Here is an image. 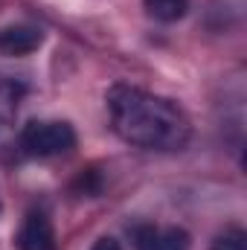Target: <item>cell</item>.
Returning a JSON list of instances; mask_svg holds the SVG:
<instances>
[{"label":"cell","instance_id":"cell-1","mask_svg":"<svg viewBox=\"0 0 247 250\" xmlns=\"http://www.w3.org/2000/svg\"><path fill=\"white\" fill-rule=\"evenodd\" d=\"M108 111L114 131L140 148L178 151L192 137L189 117L172 99L131 84H114L108 90Z\"/></svg>","mask_w":247,"mask_h":250},{"label":"cell","instance_id":"cell-2","mask_svg":"<svg viewBox=\"0 0 247 250\" xmlns=\"http://www.w3.org/2000/svg\"><path fill=\"white\" fill-rule=\"evenodd\" d=\"M21 143L35 157H53L76 146V131L67 123H29L21 134Z\"/></svg>","mask_w":247,"mask_h":250},{"label":"cell","instance_id":"cell-3","mask_svg":"<svg viewBox=\"0 0 247 250\" xmlns=\"http://www.w3.org/2000/svg\"><path fill=\"white\" fill-rule=\"evenodd\" d=\"M134 245L137 250H192V239L184 227H137Z\"/></svg>","mask_w":247,"mask_h":250},{"label":"cell","instance_id":"cell-4","mask_svg":"<svg viewBox=\"0 0 247 250\" xmlns=\"http://www.w3.org/2000/svg\"><path fill=\"white\" fill-rule=\"evenodd\" d=\"M18 250H56V233L44 212H29L18 233Z\"/></svg>","mask_w":247,"mask_h":250},{"label":"cell","instance_id":"cell-5","mask_svg":"<svg viewBox=\"0 0 247 250\" xmlns=\"http://www.w3.org/2000/svg\"><path fill=\"white\" fill-rule=\"evenodd\" d=\"M41 41H44V32L29 23H15V26L0 29V53H6V56L35 53L41 47Z\"/></svg>","mask_w":247,"mask_h":250},{"label":"cell","instance_id":"cell-6","mask_svg":"<svg viewBox=\"0 0 247 250\" xmlns=\"http://www.w3.org/2000/svg\"><path fill=\"white\" fill-rule=\"evenodd\" d=\"M143 3H145V12L163 23H175L189 12V0H143Z\"/></svg>","mask_w":247,"mask_h":250},{"label":"cell","instance_id":"cell-7","mask_svg":"<svg viewBox=\"0 0 247 250\" xmlns=\"http://www.w3.org/2000/svg\"><path fill=\"white\" fill-rule=\"evenodd\" d=\"M212 250H247V233L242 227H230L212 242Z\"/></svg>","mask_w":247,"mask_h":250},{"label":"cell","instance_id":"cell-8","mask_svg":"<svg viewBox=\"0 0 247 250\" xmlns=\"http://www.w3.org/2000/svg\"><path fill=\"white\" fill-rule=\"evenodd\" d=\"M90 250H120V242H117V239H111V236H102V239H99Z\"/></svg>","mask_w":247,"mask_h":250}]
</instances>
